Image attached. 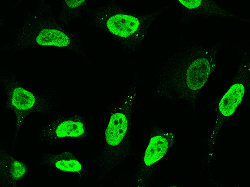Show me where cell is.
Segmentation results:
<instances>
[{
	"mask_svg": "<svg viewBox=\"0 0 250 187\" xmlns=\"http://www.w3.org/2000/svg\"><path fill=\"white\" fill-rule=\"evenodd\" d=\"M10 107L15 112L17 117V127L20 126L27 116L35 110L44 111L46 104L36 103L35 97L30 92L21 87L15 89L13 93ZM41 111V110H40Z\"/></svg>",
	"mask_w": 250,
	"mask_h": 187,
	"instance_id": "1",
	"label": "cell"
},
{
	"mask_svg": "<svg viewBox=\"0 0 250 187\" xmlns=\"http://www.w3.org/2000/svg\"><path fill=\"white\" fill-rule=\"evenodd\" d=\"M210 69L207 59L200 58L194 61L190 65L187 73V83L189 88L194 90L201 88L207 81Z\"/></svg>",
	"mask_w": 250,
	"mask_h": 187,
	"instance_id": "2",
	"label": "cell"
},
{
	"mask_svg": "<svg viewBox=\"0 0 250 187\" xmlns=\"http://www.w3.org/2000/svg\"><path fill=\"white\" fill-rule=\"evenodd\" d=\"M139 22L135 17L124 15H117L110 18L107 25L112 33L123 37L132 35L136 30Z\"/></svg>",
	"mask_w": 250,
	"mask_h": 187,
	"instance_id": "3",
	"label": "cell"
},
{
	"mask_svg": "<svg viewBox=\"0 0 250 187\" xmlns=\"http://www.w3.org/2000/svg\"><path fill=\"white\" fill-rule=\"evenodd\" d=\"M127 127V120L124 115L120 113L113 114L105 132L107 143L112 146L118 145L123 140Z\"/></svg>",
	"mask_w": 250,
	"mask_h": 187,
	"instance_id": "4",
	"label": "cell"
},
{
	"mask_svg": "<svg viewBox=\"0 0 250 187\" xmlns=\"http://www.w3.org/2000/svg\"><path fill=\"white\" fill-rule=\"evenodd\" d=\"M244 88L240 84L232 85L224 95L219 104L220 111L224 116L231 115L241 102L244 96Z\"/></svg>",
	"mask_w": 250,
	"mask_h": 187,
	"instance_id": "5",
	"label": "cell"
},
{
	"mask_svg": "<svg viewBox=\"0 0 250 187\" xmlns=\"http://www.w3.org/2000/svg\"><path fill=\"white\" fill-rule=\"evenodd\" d=\"M168 146L167 140L162 137L157 136L152 138L145 153V164L149 166L160 159L166 153Z\"/></svg>",
	"mask_w": 250,
	"mask_h": 187,
	"instance_id": "6",
	"label": "cell"
},
{
	"mask_svg": "<svg viewBox=\"0 0 250 187\" xmlns=\"http://www.w3.org/2000/svg\"><path fill=\"white\" fill-rule=\"evenodd\" d=\"M37 42L42 45L59 46L69 43L68 37L63 33L55 29L42 30L36 38Z\"/></svg>",
	"mask_w": 250,
	"mask_h": 187,
	"instance_id": "7",
	"label": "cell"
},
{
	"mask_svg": "<svg viewBox=\"0 0 250 187\" xmlns=\"http://www.w3.org/2000/svg\"><path fill=\"white\" fill-rule=\"evenodd\" d=\"M54 156L53 164L58 168L63 171L72 172L81 170L80 163L71 154L65 152Z\"/></svg>",
	"mask_w": 250,
	"mask_h": 187,
	"instance_id": "8",
	"label": "cell"
},
{
	"mask_svg": "<svg viewBox=\"0 0 250 187\" xmlns=\"http://www.w3.org/2000/svg\"><path fill=\"white\" fill-rule=\"evenodd\" d=\"M84 131L83 124L79 122L67 121L61 123L55 132L57 137H77L82 135Z\"/></svg>",
	"mask_w": 250,
	"mask_h": 187,
	"instance_id": "9",
	"label": "cell"
}]
</instances>
